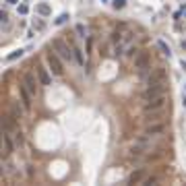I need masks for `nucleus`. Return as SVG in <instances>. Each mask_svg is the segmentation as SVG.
<instances>
[{
    "mask_svg": "<svg viewBox=\"0 0 186 186\" xmlns=\"http://www.w3.org/2000/svg\"><path fill=\"white\" fill-rule=\"evenodd\" d=\"M168 91V79L165 81H157V83H149V87L143 91V101H149L153 97H159Z\"/></svg>",
    "mask_w": 186,
    "mask_h": 186,
    "instance_id": "1",
    "label": "nucleus"
},
{
    "mask_svg": "<svg viewBox=\"0 0 186 186\" xmlns=\"http://www.w3.org/2000/svg\"><path fill=\"white\" fill-rule=\"evenodd\" d=\"M50 48H52V50H54V52H56L62 60H66V62H70V60H72V56H75V52L68 48V44H66L64 39H60V37L52 39V46H50Z\"/></svg>",
    "mask_w": 186,
    "mask_h": 186,
    "instance_id": "2",
    "label": "nucleus"
},
{
    "mask_svg": "<svg viewBox=\"0 0 186 186\" xmlns=\"http://www.w3.org/2000/svg\"><path fill=\"white\" fill-rule=\"evenodd\" d=\"M48 64H50V68H52V72L56 75V77H62V72H64V68H62V58H60L58 54L50 48V52H48Z\"/></svg>",
    "mask_w": 186,
    "mask_h": 186,
    "instance_id": "3",
    "label": "nucleus"
},
{
    "mask_svg": "<svg viewBox=\"0 0 186 186\" xmlns=\"http://www.w3.org/2000/svg\"><path fill=\"white\" fill-rule=\"evenodd\" d=\"M149 64H151V54L149 52H139L137 56H135V68L137 70H147L149 68Z\"/></svg>",
    "mask_w": 186,
    "mask_h": 186,
    "instance_id": "4",
    "label": "nucleus"
},
{
    "mask_svg": "<svg viewBox=\"0 0 186 186\" xmlns=\"http://www.w3.org/2000/svg\"><path fill=\"white\" fill-rule=\"evenodd\" d=\"M168 101H170V99L165 97V93L159 95V97H153V99H149V101H145V112H149V110H163Z\"/></svg>",
    "mask_w": 186,
    "mask_h": 186,
    "instance_id": "5",
    "label": "nucleus"
},
{
    "mask_svg": "<svg viewBox=\"0 0 186 186\" xmlns=\"http://www.w3.org/2000/svg\"><path fill=\"white\" fill-rule=\"evenodd\" d=\"M23 85L29 89V91L33 93V95H37V85H42L39 83V79H35V75L33 72H25V77H23Z\"/></svg>",
    "mask_w": 186,
    "mask_h": 186,
    "instance_id": "6",
    "label": "nucleus"
},
{
    "mask_svg": "<svg viewBox=\"0 0 186 186\" xmlns=\"http://www.w3.org/2000/svg\"><path fill=\"white\" fill-rule=\"evenodd\" d=\"M19 95H21V101H23V108H25V110H31V99H33L35 95H33L31 91H29L27 87H25L23 83L19 85Z\"/></svg>",
    "mask_w": 186,
    "mask_h": 186,
    "instance_id": "7",
    "label": "nucleus"
},
{
    "mask_svg": "<svg viewBox=\"0 0 186 186\" xmlns=\"http://www.w3.org/2000/svg\"><path fill=\"white\" fill-rule=\"evenodd\" d=\"M145 178H147V172H145L143 168H141V170H135L132 174L128 176V184H143Z\"/></svg>",
    "mask_w": 186,
    "mask_h": 186,
    "instance_id": "8",
    "label": "nucleus"
},
{
    "mask_svg": "<svg viewBox=\"0 0 186 186\" xmlns=\"http://www.w3.org/2000/svg\"><path fill=\"white\" fill-rule=\"evenodd\" d=\"M2 141H4V155H11V153L15 151L12 135H11V132H4V135H2Z\"/></svg>",
    "mask_w": 186,
    "mask_h": 186,
    "instance_id": "9",
    "label": "nucleus"
},
{
    "mask_svg": "<svg viewBox=\"0 0 186 186\" xmlns=\"http://www.w3.org/2000/svg\"><path fill=\"white\" fill-rule=\"evenodd\" d=\"M163 130H165V124H163V122H151L149 126L145 128L147 135H161Z\"/></svg>",
    "mask_w": 186,
    "mask_h": 186,
    "instance_id": "10",
    "label": "nucleus"
},
{
    "mask_svg": "<svg viewBox=\"0 0 186 186\" xmlns=\"http://www.w3.org/2000/svg\"><path fill=\"white\" fill-rule=\"evenodd\" d=\"M37 79H39L42 85H50L52 83V77H50L48 68H44V66H37Z\"/></svg>",
    "mask_w": 186,
    "mask_h": 186,
    "instance_id": "11",
    "label": "nucleus"
},
{
    "mask_svg": "<svg viewBox=\"0 0 186 186\" xmlns=\"http://www.w3.org/2000/svg\"><path fill=\"white\" fill-rule=\"evenodd\" d=\"M35 11H37V15H42V17L52 15V8H50V4H46V2H39V4L35 6Z\"/></svg>",
    "mask_w": 186,
    "mask_h": 186,
    "instance_id": "12",
    "label": "nucleus"
},
{
    "mask_svg": "<svg viewBox=\"0 0 186 186\" xmlns=\"http://www.w3.org/2000/svg\"><path fill=\"white\" fill-rule=\"evenodd\" d=\"M72 52H75V58L79 62V66H85V56H83V50L79 46H72Z\"/></svg>",
    "mask_w": 186,
    "mask_h": 186,
    "instance_id": "13",
    "label": "nucleus"
},
{
    "mask_svg": "<svg viewBox=\"0 0 186 186\" xmlns=\"http://www.w3.org/2000/svg\"><path fill=\"white\" fill-rule=\"evenodd\" d=\"M157 48L161 50V54H163V56H168V58L172 56V50H170V46H168V44H165L163 39H157Z\"/></svg>",
    "mask_w": 186,
    "mask_h": 186,
    "instance_id": "14",
    "label": "nucleus"
},
{
    "mask_svg": "<svg viewBox=\"0 0 186 186\" xmlns=\"http://www.w3.org/2000/svg\"><path fill=\"white\" fill-rule=\"evenodd\" d=\"M68 19H70L68 12H62V15H58V19H54V25H64Z\"/></svg>",
    "mask_w": 186,
    "mask_h": 186,
    "instance_id": "15",
    "label": "nucleus"
},
{
    "mask_svg": "<svg viewBox=\"0 0 186 186\" xmlns=\"http://www.w3.org/2000/svg\"><path fill=\"white\" fill-rule=\"evenodd\" d=\"M75 31H77V35H79V37H87V29H85V25H83V23H77V25H75Z\"/></svg>",
    "mask_w": 186,
    "mask_h": 186,
    "instance_id": "16",
    "label": "nucleus"
},
{
    "mask_svg": "<svg viewBox=\"0 0 186 186\" xmlns=\"http://www.w3.org/2000/svg\"><path fill=\"white\" fill-rule=\"evenodd\" d=\"M21 56H23V50H15L12 54H8V56H6V62H12V60L21 58Z\"/></svg>",
    "mask_w": 186,
    "mask_h": 186,
    "instance_id": "17",
    "label": "nucleus"
},
{
    "mask_svg": "<svg viewBox=\"0 0 186 186\" xmlns=\"http://www.w3.org/2000/svg\"><path fill=\"white\" fill-rule=\"evenodd\" d=\"M124 4H126V0H114V2H112L114 8H124Z\"/></svg>",
    "mask_w": 186,
    "mask_h": 186,
    "instance_id": "18",
    "label": "nucleus"
},
{
    "mask_svg": "<svg viewBox=\"0 0 186 186\" xmlns=\"http://www.w3.org/2000/svg\"><path fill=\"white\" fill-rule=\"evenodd\" d=\"M17 11H19V15H27V12H29V6H27V4H19Z\"/></svg>",
    "mask_w": 186,
    "mask_h": 186,
    "instance_id": "19",
    "label": "nucleus"
},
{
    "mask_svg": "<svg viewBox=\"0 0 186 186\" xmlns=\"http://www.w3.org/2000/svg\"><path fill=\"white\" fill-rule=\"evenodd\" d=\"M0 23L4 25V27L8 25V15H6V12H0Z\"/></svg>",
    "mask_w": 186,
    "mask_h": 186,
    "instance_id": "20",
    "label": "nucleus"
},
{
    "mask_svg": "<svg viewBox=\"0 0 186 186\" xmlns=\"http://www.w3.org/2000/svg\"><path fill=\"white\" fill-rule=\"evenodd\" d=\"M33 27L37 29V31H42V29L46 27V23H44V21H35V23H33Z\"/></svg>",
    "mask_w": 186,
    "mask_h": 186,
    "instance_id": "21",
    "label": "nucleus"
},
{
    "mask_svg": "<svg viewBox=\"0 0 186 186\" xmlns=\"http://www.w3.org/2000/svg\"><path fill=\"white\" fill-rule=\"evenodd\" d=\"M6 4H19V0H6Z\"/></svg>",
    "mask_w": 186,
    "mask_h": 186,
    "instance_id": "22",
    "label": "nucleus"
},
{
    "mask_svg": "<svg viewBox=\"0 0 186 186\" xmlns=\"http://www.w3.org/2000/svg\"><path fill=\"white\" fill-rule=\"evenodd\" d=\"M182 68H184V70H186V62H184V60H182Z\"/></svg>",
    "mask_w": 186,
    "mask_h": 186,
    "instance_id": "23",
    "label": "nucleus"
},
{
    "mask_svg": "<svg viewBox=\"0 0 186 186\" xmlns=\"http://www.w3.org/2000/svg\"><path fill=\"white\" fill-rule=\"evenodd\" d=\"M182 48H184V50H186V39H184V42H182Z\"/></svg>",
    "mask_w": 186,
    "mask_h": 186,
    "instance_id": "24",
    "label": "nucleus"
},
{
    "mask_svg": "<svg viewBox=\"0 0 186 186\" xmlns=\"http://www.w3.org/2000/svg\"><path fill=\"white\" fill-rule=\"evenodd\" d=\"M101 2H108V0H101Z\"/></svg>",
    "mask_w": 186,
    "mask_h": 186,
    "instance_id": "25",
    "label": "nucleus"
}]
</instances>
